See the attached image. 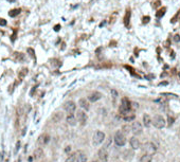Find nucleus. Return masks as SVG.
<instances>
[{
    "instance_id": "20e7f679",
    "label": "nucleus",
    "mask_w": 180,
    "mask_h": 162,
    "mask_svg": "<svg viewBox=\"0 0 180 162\" xmlns=\"http://www.w3.org/2000/svg\"><path fill=\"white\" fill-rule=\"evenodd\" d=\"M92 141H93V144L94 145H100V144L105 140V134L103 132H100V130H98V132H94L93 135V138H92Z\"/></svg>"
},
{
    "instance_id": "cd10ccee",
    "label": "nucleus",
    "mask_w": 180,
    "mask_h": 162,
    "mask_svg": "<svg viewBox=\"0 0 180 162\" xmlns=\"http://www.w3.org/2000/svg\"><path fill=\"white\" fill-rule=\"evenodd\" d=\"M28 52L30 53V55H31V56H32V57L35 56V55H34L35 53H34V51H33V50H32V49H30V48H29V49H28Z\"/></svg>"
},
{
    "instance_id": "2eb2a0df",
    "label": "nucleus",
    "mask_w": 180,
    "mask_h": 162,
    "mask_svg": "<svg viewBox=\"0 0 180 162\" xmlns=\"http://www.w3.org/2000/svg\"><path fill=\"white\" fill-rule=\"evenodd\" d=\"M79 105L82 107L83 109H86V110L89 109V107H90V106H89V102L87 101L86 99H81V100L79 101Z\"/></svg>"
},
{
    "instance_id": "f3484780",
    "label": "nucleus",
    "mask_w": 180,
    "mask_h": 162,
    "mask_svg": "<svg viewBox=\"0 0 180 162\" xmlns=\"http://www.w3.org/2000/svg\"><path fill=\"white\" fill-rule=\"evenodd\" d=\"M34 158L35 159H40L41 157H42V156H44V151H42V149H41V148H37V149H35V151H34Z\"/></svg>"
},
{
    "instance_id": "f8f14e48",
    "label": "nucleus",
    "mask_w": 180,
    "mask_h": 162,
    "mask_svg": "<svg viewBox=\"0 0 180 162\" xmlns=\"http://www.w3.org/2000/svg\"><path fill=\"white\" fill-rule=\"evenodd\" d=\"M129 143H130V146L134 148V149H138L140 148V141L136 137H132L130 138V141H129Z\"/></svg>"
},
{
    "instance_id": "9b49d317",
    "label": "nucleus",
    "mask_w": 180,
    "mask_h": 162,
    "mask_svg": "<svg viewBox=\"0 0 180 162\" xmlns=\"http://www.w3.org/2000/svg\"><path fill=\"white\" fill-rule=\"evenodd\" d=\"M66 121H67L68 124L71 125V126H75V125H76V122H77L76 118H75L72 113H69V114H68V117L66 118Z\"/></svg>"
},
{
    "instance_id": "2f4dec72",
    "label": "nucleus",
    "mask_w": 180,
    "mask_h": 162,
    "mask_svg": "<svg viewBox=\"0 0 180 162\" xmlns=\"http://www.w3.org/2000/svg\"><path fill=\"white\" fill-rule=\"evenodd\" d=\"M70 149H71V148H70V146H67V148H66L65 151H66L68 153V151H70Z\"/></svg>"
},
{
    "instance_id": "7c9ffc66",
    "label": "nucleus",
    "mask_w": 180,
    "mask_h": 162,
    "mask_svg": "<svg viewBox=\"0 0 180 162\" xmlns=\"http://www.w3.org/2000/svg\"><path fill=\"white\" fill-rule=\"evenodd\" d=\"M19 146H20V142H17V144H16V151L19 149Z\"/></svg>"
},
{
    "instance_id": "b1692460",
    "label": "nucleus",
    "mask_w": 180,
    "mask_h": 162,
    "mask_svg": "<svg viewBox=\"0 0 180 162\" xmlns=\"http://www.w3.org/2000/svg\"><path fill=\"white\" fill-rule=\"evenodd\" d=\"M129 16H130V12L127 11V14H126V17H125V24L127 26L128 22H129Z\"/></svg>"
},
{
    "instance_id": "bb28decb",
    "label": "nucleus",
    "mask_w": 180,
    "mask_h": 162,
    "mask_svg": "<svg viewBox=\"0 0 180 162\" xmlns=\"http://www.w3.org/2000/svg\"><path fill=\"white\" fill-rule=\"evenodd\" d=\"M174 40H175L176 42H180V36H179V35H178V34L175 35V36H174Z\"/></svg>"
},
{
    "instance_id": "c756f323",
    "label": "nucleus",
    "mask_w": 180,
    "mask_h": 162,
    "mask_svg": "<svg viewBox=\"0 0 180 162\" xmlns=\"http://www.w3.org/2000/svg\"><path fill=\"white\" fill-rule=\"evenodd\" d=\"M148 20H150V17H144V18H143V22L144 23H146V22H148Z\"/></svg>"
},
{
    "instance_id": "4468645a",
    "label": "nucleus",
    "mask_w": 180,
    "mask_h": 162,
    "mask_svg": "<svg viewBox=\"0 0 180 162\" xmlns=\"http://www.w3.org/2000/svg\"><path fill=\"white\" fill-rule=\"evenodd\" d=\"M63 117H64V114H63L62 112H54L52 116V121L54 122V123H58V122L62 121Z\"/></svg>"
},
{
    "instance_id": "7ed1b4c3",
    "label": "nucleus",
    "mask_w": 180,
    "mask_h": 162,
    "mask_svg": "<svg viewBox=\"0 0 180 162\" xmlns=\"http://www.w3.org/2000/svg\"><path fill=\"white\" fill-rule=\"evenodd\" d=\"M114 142L118 146H124L126 143V138L122 132H116L114 135Z\"/></svg>"
},
{
    "instance_id": "c85d7f7f",
    "label": "nucleus",
    "mask_w": 180,
    "mask_h": 162,
    "mask_svg": "<svg viewBox=\"0 0 180 162\" xmlns=\"http://www.w3.org/2000/svg\"><path fill=\"white\" fill-rule=\"evenodd\" d=\"M132 107H134V108H138V107H139V106H138V103H131V108H132Z\"/></svg>"
},
{
    "instance_id": "4be33fe9",
    "label": "nucleus",
    "mask_w": 180,
    "mask_h": 162,
    "mask_svg": "<svg viewBox=\"0 0 180 162\" xmlns=\"http://www.w3.org/2000/svg\"><path fill=\"white\" fill-rule=\"evenodd\" d=\"M75 158H76V154H71L67 159H66V161L65 162H74Z\"/></svg>"
},
{
    "instance_id": "423d86ee",
    "label": "nucleus",
    "mask_w": 180,
    "mask_h": 162,
    "mask_svg": "<svg viewBox=\"0 0 180 162\" xmlns=\"http://www.w3.org/2000/svg\"><path fill=\"white\" fill-rule=\"evenodd\" d=\"M130 130L134 135H140L142 132V125L140 122H134L130 126Z\"/></svg>"
},
{
    "instance_id": "473e14b6",
    "label": "nucleus",
    "mask_w": 180,
    "mask_h": 162,
    "mask_svg": "<svg viewBox=\"0 0 180 162\" xmlns=\"http://www.w3.org/2000/svg\"><path fill=\"white\" fill-rule=\"evenodd\" d=\"M2 157H3V153H0V161L2 160Z\"/></svg>"
},
{
    "instance_id": "dca6fc26",
    "label": "nucleus",
    "mask_w": 180,
    "mask_h": 162,
    "mask_svg": "<svg viewBox=\"0 0 180 162\" xmlns=\"http://www.w3.org/2000/svg\"><path fill=\"white\" fill-rule=\"evenodd\" d=\"M143 124H144L145 127H150V124H152V119H150V116L146 114V113L143 116Z\"/></svg>"
},
{
    "instance_id": "a878e982",
    "label": "nucleus",
    "mask_w": 180,
    "mask_h": 162,
    "mask_svg": "<svg viewBox=\"0 0 180 162\" xmlns=\"http://www.w3.org/2000/svg\"><path fill=\"white\" fill-rule=\"evenodd\" d=\"M0 26H7V21H5V19L0 18Z\"/></svg>"
},
{
    "instance_id": "1a4fd4ad",
    "label": "nucleus",
    "mask_w": 180,
    "mask_h": 162,
    "mask_svg": "<svg viewBox=\"0 0 180 162\" xmlns=\"http://www.w3.org/2000/svg\"><path fill=\"white\" fill-rule=\"evenodd\" d=\"M99 159L101 160L102 162H106L108 160V153L106 151V148H101L98 153Z\"/></svg>"
},
{
    "instance_id": "6ab92c4d",
    "label": "nucleus",
    "mask_w": 180,
    "mask_h": 162,
    "mask_svg": "<svg viewBox=\"0 0 180 162\" xmlns=\"http://www.w3.org/2000/svg\"><path fill=\"white\" fill-rule=\"evenodd\" d=\"M152 155H148V154H145L144 156L141 157L140 159V162H152Z\"/></svg>"
},
{
    "instance_id": "6e6552de",
    "label": "nucleus",
    "mask_w": 180,
    "mask_h": 162,
    "mask_svg": "<svg viewBox=\"0 0 180 162\" xmlns=\"http://www.w3.org/2000/svg\"><path fill=\"white\" fill-rule=\"evenodd\" d=\"M76 119L82 125H85L87 122V114L86 112H84L83 110H77L76 112Z\"/></svg>"
},
{
    "instance_id": "39448f33",
    "label": "nucleus",
    "mask_w": 180,
    "mask_h": 162,
    "mask_svg": "<svg viewBox=\"0 0 180 162\" xmlns=\"http://www.w3.org/2000/svg\"><path fill=\"white\" fill-rule=\"evenodd\" d=\"M143 149L145 151V154H148V155H153L157 151V147L155 146L154 143H152V142H147V143L144 144V147H143Z\"/></svg>"
},
{
    "instance_id": "f257e3e1",
    "label": "nucleus",
    "mask_w": 180,
    "mask_h": 162,
    "mask_svg": "<svg viewBox=\"0 0 180 162\" xmlns=\"http://www.w3.org/2000/svg\"><path fill=\"white\" fill-rule=\"evenodd\" d=\"M131 109V103L129 102V100L126 98L122 99V101H121V105H120V108H119V111L120 113L122 114H126L127 112H129Z\"/></svg>"
},
{
    "instance_id": "f704fd0d",
    "label": "nucleus",
    "mask_w": 180,
    "mask_h": 162,
    "mask_svg": "<svg viewBox=\"0 0 180 162\" xmlns=\"http://www.w3.org/2000/svg\"><path fill=\"white\" fill-rule=\"evenodd\" d=\"M9 1H15V0H9Z\"/></svg>"
},
{
    "instance_id": "393cba45",
    "label": "nucleus",
    "mask_w": 180,
    "mask_h": 162,
    "mask_svg": "<svg viewBox=\"0 0 180 162\" xmlns=\"http://www.w3.org/2000/svg\"><path fill=\"white\" fill-rule=\"evenodd\" d=\"M122 129H123V132H125V134H128V132H130V127H129V126H123Z\"/></svg>"
},
{
    "instance_id": "f03ea898",
    "label": "nucleus",
    "mask_w": 180,
    "mask_h": 162,
    "mask_svg": "<svg viewBox=\"0 0 180 162\" xmlns=\"http://www.w3.org/2000/svg\"><path fill=\"white\" fill-rule=\"evenodd\" d=\"M152 124L158 129H161L165 126V120L161 116H155L154 119L152 120Z\"/></svg>"
},
{
    "instance_id": "0eeeda50",
    "label": "nucleus",
    "mask_w": 180,
    "mask_h": 162,
    "mask_svg": "<svg viewBox=\"0 0 180 162\" xmlns=\"http://www.w3.org/2000/svg\"><path fill=\"white\" fill-rule=\"evenodd\" d=\"M64 109L66 110L68 113H73L75 110H76V105H75L74 102H72V101H68V102L65 103Z\"/></svg>"
},
{
    "instance_id": "ddd939ff",
    "label": "nucleus",
    "mask_w": 180,
    "mask_h": 162,
    "mask_svg": "<svg viewBox=\"0 0 180 162\" xmlns=\"http://www.w3.org/2000/svg\"><path fill=\"white\" fill-rule=\"evenodd\" d=\"M50 140V137L48 135H42L38 138V144L39 145H46V144L49 142Z\"/></svg>"
},
{
    "instance_id": "a211bd4d",
    "label": "nucleus",
    "mask_w": 180,
    "mask_h": 162,
    "mask_svg": "<svg viewBox=\"0 0 180 162\" xmlns=\"http://www.w3.org/2000/svg\"><path fill=\"white\" fill-rule=\"evenodd\" d=\"M77 157H76V161L77 162H87V157L85 154H83V153H77Z\"/></svg>"
},
{
    "instance_id": "c9c22d12",
    "label": "nucleus",
    "mask_w": 180,
    "mask_h": 162,
    "mask_svg": "<svg viewBox=\"0 0 180 162\" xmlns=\"http://www.w3.org/2000/svg\"><path fill=\"white\" fill-rule=\"evenodd\" d=\"M92 162H97V161H92Z\"/></svg>"
},
{
    "instance_id": "aec40b11",
    "label": "nucleus",
    "mask_w": 180,
    "mask_h": 162,
    "mask_svg": "<svg viewBox=\"0 0 180 162\" xmlns=\"http://www.w3.org/2000/svg\"><path fill=\"white\" fill-rule=\"evenodd\" d=\"M134 119H135V114H134V113H130V116H128V113H126V114H124V120L126 121V122L132 121Z\"/></svg>"
},
{
    "instance_id": "9d476101",
    "label": "nucleus",
    "mask_w": 180,
    "mask_h": 162,
    "mask_svg": "<svg viewBox=\"0 0 180 162\" xmlns=\"http://www.w3.org/2000/svg\"><path fill=\"white\" fill-rule=\"evenodd\" d=\"M101 98H102L101 92H99V91H94V92H92V93L88 97V100H89L90 102H97V101H99Z\"/></svg>"
},
{
    "instance_id": "72a5a7b5",
    "label": "nucleus",
    "mask_w": 180,
    "mask_h": 162,
    "mask_svg": "<svg viewBox=\"0 0 180 162\" xmlns=\"http://www.w3.org/2000/svg\"><path fill=\"white\" fill-rule=\"evenodd\" d=\"M54 30H55V31H58V30H60V26L57 24V26H55V29H54Z\"/></svg>"
},
{
    "instance_id": "412c9836",
    "label": "nucleus",
    "mask_w": 180,
    "mask_h": 162,
    "mask_svg": "<svg viewBox=\"0 0 180 162\" xmlns=\"http://www.w3.org/2000/svg\"><path fill=\"white\" fill-rule=\"evenodd\" d=\"M20 13V10L19 9H15V10H12L10 13H9V15L11 16V17H15V16H17Z\"/></svg>"
},
{
    "instance_id": "5701e85b",
    "label": "nucleus",
    "mask_w": 180,
    "mask_h": 162,
    "mask_svg": "<svg viewBox=\"0 0 180 162\" xmlns=\"http://www.w3.org/2000/svg\"><path fill=\"white\" fill-rule=\"evenodd\" d=\"M166 11V9L165 8H162L161 10H159L157 13V17H162V16L164 15V12Z\"/></svg>"
}]
</instances>
